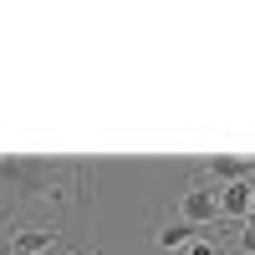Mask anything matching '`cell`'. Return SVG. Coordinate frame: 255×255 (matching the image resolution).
Instances as JSON below:
<instances>
[{
	"label": "cell",
	"mask_w": 255,
	"mask_h": 255,
	"mask_svg": "<svg viewBox=\"0 0 255 255\" xmlns=\"http://www.w3.org/2000/svg\"><path fill=\"white\" fill-rule=\"evenodd\" d=\"M179 220L194 230H215L220 225V189L215 184H189L179 194Z\"/></svg>",
	"instance_id": "1"
},
{
	"label": "cell",
	"mask_w": 255,
	"mask_h": 255,
	"mask_svg": "<svg viewBox=\"0 0 255 255\" xmlns=\"http://www.w3.org/2000/svg\"><path fill=\"white\" fill-rule=\"evenodd\" d=\"M56 174H61L56 163H36V158H15V163H0V179L20 184L31 199H46V194H51V184H56Z\"/></svg>",
	"instance_id": "2"
},
{
	"label": "cell",
	"mask_w": 255,
	"mask_h": 255,
	"mask_svg": "<svg viewBox=\"0 0 255 255\" xmlns=\"http://www.w3.org/2000/svg\"><path fill=\"white\" fill-rule=\"evenodd\" d=\"M220 220H235V225L250 220V179L225 184V189H220Z\"/></svg>",
	"instance_id": "3"
},
{
	"label": "cell",
	"mask_w": 255,
	"mask_h": 255,
	"mask_svg": "<svg viewBox=\"0 0 255 255\" xmlns=\"http://www.w3.org/2000/svg\"><path fill=\"white\" fill-rule=\"evenodd\" d=\"M204 174L215 179V189H225V184L255 179V163H250V158H209V163H204Z\"/></svg>",
	"instance_id": "4"
},
{
	"label": "cell",
	"mask_w": 255,
	"mask_h": 255,
	"mask_svg": "<svg viewBox=\"0 0 255 255\" xmlns=\"http://www.w3.org/2000/svg\"><path fill=\"white\" fill-rule=\"evenodd\" d=\"M51 245H56V230L51 225H31V230H20V235H10V255H41Z\"/></svg>",
	"instance_id": "5"
},
{
	"label": "cell",
	"mask_w": 255,
	"mask_h": 255,
	"mask_svg": "<svg viewBox=\"0 0 255 255\" xmlns=\"http://www.w3.org/2000/svg\"><path fill=\"white\" fill-rule=\"evenodd\" d=\"M199 235H204V230H194V225L174 220V225H163V230H158V250H168V255H174V250H189Z\"/></svg>",
	"instance_id": "6"
},
{
	"label": "cell",
	"mask_w": 255,
	"mask_h": 255,
	"mask_svg": "<svg viewBox=\"0 0 255 255\" xmlns=\"http://www.w3.org/2000/svg\"><path fill=\"white\" fill-rule=\"evenodd\" d=\"M240 255H255V230H240Z\"/></svg>",
	"instance_id": "7"
},
{
	"label": "cell",
	"mask_w": 255,
	"mask_h": 255,
	"mask_svg": "<svg viewBox=\"0 0 255 255\" xmlns=\"http://www.w3.org/2000/svg\"><path fill=\"white\" fill-rule=\"evenodd\" d=\"M72 255H87V250H72Z\"/></svg>",
	"instance_id": "8"
}]
</instances>
